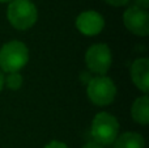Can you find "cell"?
Listing matches in <instances>:
<instances>
[{
  "instance_id": "obj_3",
  "label": "cell",
  "mask_w": 149,
  "mask_h": 148,
  "mask_svg": "<svg viewBox=\"0 0 149 148\" xmlns=\"http://www.w3.org/2000/svg\"><path fill=\"white\" fill-rule=\"evenodd\" d=\"M119 133V122L114 115L101 112L93 118L90 134L93 142L100 146H109L115 142Z\"/></svg>"
},
{
  "instance_id": "obj_4",
  "label": "cell",
  "mask_w": 149,
  "mask_h": 148,
  "mask_svg": "<svg viewBox=\"0 0 149 148\" xmlns=\"http://www.w3.org/2000/svg\"><path fill=\"white\" fill-rule=\"evenodd\" d=\"M86 93L89 100L97 106H107L115 100L116 87L107 76H95L88 83Z\"/></svg>"
},
{
  "instance_id": "obj_16",
  "label": "cell",
  "mask_w": 149,
  "mask_h": 148,
  "mask_svg": "<svg viewBox=\"0 0 149 148\" xmlns=\"http://www.w3.org/2000/svg\"><path fill=\"white\" fill-rule=\"evenodd\" d=\"M4 73L1 72V71H0V92L3 91V87H4Z\"/></svg>"
},
{
  "instance_id": "obj_5",
  "label": "cell",
  "mask_w": 149,
  "mask_h": 148,
  "mask_svg": "<svg viewBox=\"0 0 149 148\" xmlns=\"http://www.w3.org/2000/svg\"><path fill=\"white\" fill-rule=\"evenodd\" d=\"M113 55L111 50L105 43H95L85 52V64L90 72L103 76L111 67Z\"/></svg>"
},
{
  "instance_id": "obj_12",
  "label": "cell",
  "mask_w": 149,
  "mask_h": 148,
  "mask_svg": "<svg viewBox=\"0 0 149 148\" xmlns=\"http://www.w3.org/2000/svg\"><path fill=\"white\" fill-rule=\"evenodd\" d=\"M43 148H68V146L63 142H59V140H52L50 142L49 144H46Z\"/></svg>"
},
{
  "instance_id": "obj_11",
  "label": "cell",
  "mask_w": 149,
  "mask_h": 148,
  "mask_svg": "<svg viewBox=\"0 0 149 148\" xmlns=\"http://www.w3.org/2000/svg\"><path fill=\"white\" fill-rule=\"evenodd\" d=\"M22 81H24V77L21 73L12 72V73H8L7 77H4V85H7L12 91H17V89L21 88Z\"/></svg>"
},
{
  "instance_id": "obj_14",
  "label": "cell",
  "mask_w": 149,
  "mask_h": 148,
  "mask_svg": "<svg viewBox=\"0 0 149 148\" xmlns=\"http://www.w3.org/2000/svg\"><path fill=\"white\" fill-rule=\"evenodd\" d=\"M135 5L139 8H143V9H147L149 7V0H134Z\"/></svg>"
},
{
  "instance_id": "obj_10",
  "label": "cell",
  "mask_w": 149,
  "mask_h": 148,
  "mask_svg": "<svg viewBox=\"0 0 149 148\" xmlns=\"http://www.w3.org/2000/svg\"><path fill=\"white\" fill-rule=\"evenodd\" d=\"M114 148H144L145 140L137 133H124L115 139Z\"/></svg>"
},
{
  "instance_id": "obj_13",
  "label": "cell",
  "mask_w": 149,
  "mask_h": 148,
  "mask_svg": "<svg viewBox=\"0 0 149 148\" xmlns=\"http://www.w3.org/2000/svg\"><path fill=\"white\" fill-rule=\"evenodd\" d=\"M107 4L113 5V7H123V5L128 4L130 0H105Z\"/></svg>"
},
{
  "instance_id": "obj_7",
  "label": "cell",
  "mask_w": 149,
  "mask_h": 148,
  "mask_svg": "<svg viewBox=\"0 0 149 148\" xmlns=\"http://www.w3.org/2000/svg\"><path fill=\"white\" fill-rule=\"evenodd\" d=\"M76 28L81 34L93 37L100 34L105 28V20L95 10L81 12L76 18Z\"/></svg>"
},
{
  "instance_id": "obj_1",
  "label": "cell",
  "mask_w": 149,
  "mask_h": 148,
  "mask_svg": "<svg viewBox=\"0 0 149 148\" xmlns=\"http://www.w3.org/2000/svg\"><path fill=\"white\" fill-rule=\"evenodd\" d=\"M7 17L15 29L26 30L37 22L38 10L30 0H12L8 5Z\"/></svg>"
},
{
  "instance_id": "obj_8",
  "label": "cell",
  "mask_w": 149,
  "mask_h": 148,
  "mask_svg": "<svg viewBox=\"0 0 149 148\" xmlns=\"http://www.w3.org/2000/svg\"><path fill=\"white\" fill-rule=\"evenodd\" d=\"M131 77L134 84L144 94L149 91V59L139 58L131 66Z\"/></svg>"
},
{
  "instance_id": "obj_6",
  "label": "cell",
  "mask_w": 149,
  "mask_h": 148,
  "mask_svg": "<svg viewBox=\"0 0 149 148\" xmlns=\"http://www.w3.org/2000/svg\"><path fill=\"white\" fill-rule=\"evenodd\" d=\"M123 24L135 36L147 37L149 34V15L147 9L136 5L127 8L123 13Z\"/></svg>"
},
{
  "instance_id": "obj_17",
  "label": "cell",
  "mask_w": 149,
  "mask_h": 148,
  "mask_svg": "<svg viewBox=\"0 0 149 148\" xmlns=\"http://www.w3.org/2000/svg\"><path fill=\"white\" fill-rule=\"evenodd\" d=\"M12 0H0V3H10Z\"/></svg>"
},
{
  "instance_id": "obj_15",
  "label": "cell",
  "mask_w": 149,
  "mask_h": 148,
  "mask_svg": "<svg viewBox=\"0 0 149 148\" xmlns=\"http://www.w3.org/2000/svg\"><path fill=\"white\" fill-rule=\"evenodd\" d=\"M82 148H103V147L100 146L98 143H95V142H89V143H86Z\"/></svg>"
},
{
  "instance_id": "obj_2",
  "label": "cell",
  "mask_w": 149,
  "mask_h": 148,
  "mask_svg": "<svg viewBox=\"0 0 149 148\" xmlns=\"http://www.w3.org/2000/svg\"><path fill=\"white\" fill-rule=\"evenodd\" d=\"M29 60V50L22 42L10 41L0 49V68L1 72H18Z\"/></svg>"
},
{
  "instance_id": "obj_9",
  "label": "cell",
  "mask_w": 149,
  "mask_h": 148,
  "mask_svg": "<svg viewBox=\"0 0 149 148\" xmlns=\"http://www.w3.org/2000/svg\"><path fill=\"white\" fill-rule=\"evenodd\" d=\"M131 115L136 123L145 126L149 123V98L148 94L135 100L131 108Z\"/></svg>"
}]
</instances>
